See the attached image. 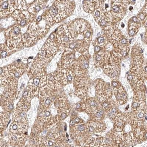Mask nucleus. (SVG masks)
Instances as JSON below:
<instances>
[{
  "label": "nucleus",
  "mask_w": 147,
  "mask_h": 147,
  "mask_svg": "<svg viewBox=\"0 0 147 147\" xmlns=\"http://www.w3.org/2000/svg\"><path fill=\"white\" fill-rule=\"evenodd\" d=\"M39 23L40 22L38 23L35 20L29 25L26 32L32 39L35 44L45 36L50 28L48 25L45 27L40 26Z\"/></svg>",
  "instance_id": "obj_11"
},
{
  "label": "nucleus",
  "mask_w": 147,
  "mask_h": 147,
  "mask_svg": "<svg viewBox=\"0 0 147 147\" xmlns=\"http://www.w3.org/2000/svg\"><path fill=\"white\" fill-rule=\"evenodd\" d=\"M113 90L117 100L119 103H124L126 102L127 98V94L124 88L117 80H113L111 83Z\"/></svg>",
  "instance_id": "obj_22"
},
{
  "label": "nucleus",
  "mask_w": 147,
  "mask_h": 147,
  "mask_svg": "<svg viewBox=\"0 0 147 147\" xmlns=\"http://www.w3.org/2000/svg\"><path fill=\"white\" fill-rule=\"evenodd\" d=\"M121 26L122 28H124L125 26V25L123 23H122L121 25Z\"/></svg>",
  "instance_id": "obj_48"
},
{
  "label": "nucleus",
  "mask_w": 147,
  "mask_h": 147,
  "mask_svg": "<svg viewBox=\"0 0 147 147\" xmlns=\"http://www.w3.org/2000/svg\"><path fill=\"white\" fill-rule=\"evenodd\" d=\"M46 3L44 1H35L30 4L27 9V11L35 15L42 8L44 5Z\"/></svg>",
  "instance_id": "obj_31"
},
{
  "label": "nucleus",
  "mask_w": 147,
  "mask_h": 147,
  "mask_svg": "<svg viewBox=\"0 0 147 147\" xmlns=\"http://www.w3.org/2000/svg\"><path fill=\"white\" fill-rule=\"evenodd\" d=\"M67 25L74 40L82 42L90 46L92 38V30L88 21L83 18H77L71 21Z\"/></svg>",
  "instance_id": "obj_4"
},
{
  "label": "nucleus",
  "mask_w": 147,
  "mask_h": 147,
  "mask_svg": "<svg viewBox=\"0 0 147 147\" xmlns=\"http://www.w3.org/2000/svg\"><path fill=\"white\" fill-rule=\"evenodd\" d=\"M147 1H146L145 6L143 8L141 11H140L138 15V21L140 26H145L146 27L147 20Z\"/></svg>",
  "instance_id": "obj_37"
},
{
  "label": "nucleus",
  "mask_w": 147,
  "mask_h": 147,
  "mask_svg": "<svg viewBox=\"0 0 147 147\" xmlns=\"http://www.w3.org/2000/svg\"><path fill=\"white\" fill-rule=\"evenodd\" d=\"M75 7V3L73 1H55L42 16L47 25L51 27L70 16Z\"/></svg>",
  "instance_id": "obj_1"
},
{
  "label": "nucleus",
  "mask_w": 147,
  "mask_h": 147,
  "mask_svg": "<svg viewBox=\"0 0 147 147\" xmlns=\"http://www.w3.org/2000/svg\"><path fill=\"white\" fill-rule=\"evenodd\" d=\"M55 106L59 115L63 113L69 114V105L67 101L65 98L61 97L57 98L55 101Z\"/></svg>",
  "instance_id": "obj_27"
},
{
  "label": "nucleus",
  "mask_w": 147,
  "mask_h": 147,
  "mask_svg": "<svg viewBox=\"0 0 147 147\" xmlns=\"http://www.w3.org/2000/svg\"><path fill=\"white\" fill-rule=\"evenodd\" d=\"M55 73L56 79L61 85L67 84L74 80V74L69 68H58Z\"/></svg>",
  "instance_id": "obj_15"
},
{
  "label": "nucleus",
  "mask_w": 147,
  "mask_h": 147,
  "mask_svg": "<svg viewBox=\"0 0 147 147\" xmlns=\"http://www.w3.org/2000/svg\"><path fill=\"white\" fill-rule=\"evenodd\" d=\"M9 75L18 80L23 75L25 66L21 63H15L7 66Z\"/></svg>",
  "instance_id": "obj_24"
},
{
  "label": "nucleus",
  "mask_w": 147,
  "mask_h": 147,
  "mask_svg": "<svg viewBox=\"0 0 147 147\" xmlns=\"http://www.w3.org/2000/svg\"><path fill=\"white\" fill-rule=\"evenodd\" d=\"M53 90L47 85L40 88L39 96L42 107L49 108L52 105L54 100Z\"/></svg>",
  "instance_id": "obj_16"
},
{
  "label": "nucleus",
  "mask_w": 147,
  "mask_h": 147,
  "mask_svg": "<svg viewBox=\"0 0 147 147\" xmlns=\"http://www.w3.org/2000/svg\"><path fill=\"white\" fill-rule=\"evenodd\" d=\"M88 83V77L86 74L75 76L74 84L76 93L80 95H85L87 91Z\"/></svg>",
  "instance_id": "obj_17"
},
{
  "label": "nucleus",
  "mask_w": 147,
  "mask_h": 147,
  "mask_svg": "<svg viewBox=\"0 0 147 147\" xmlns=\"http://www.w3.org/2000/svg\"><path fill=\"white\" fill-rule=\"evenodd\" d=\"M95 90L97 99L102 103L109 101L112 95V88L110 84L102 79L96 81Z\"/></svg>",
  "instance_id": "obj_12"
},
{
  "label": "nucleus",
  "mask_w": 147,
  "mask_h": 147,
  "mask_svg": "<svg viewBox=\"0 0 147 147\" xmlns=\"http://www.w3.org/2000/svg\"><path fill=\"white\" fill-rule=\"evenodd\" d=\"M140 24L138 22L137 18L133 16L128 22V33L130 36H133L136 34L140 27Z\"/></svg>",
  "instance_id": "obj_28"
},
{
  "label": "nucleus",
  "mask_w": 147,
  "mask_h": 147,
  "mask_svg": "<svg viewBox=\"0 0 147 147\" xmlns=\"http://www.w3.org/2000/svg\"><path fill=\"white\" fill-rule=\"evenodd\" d=\"M16 22V24L22 27H27L36 20V16L30 13L27 10L21 11L16 9L11 15Z\"/></svg>",
  "instance_id": "obj_13"
},
{
  "label": "nucleus",
  "mask_w": 147,
  "mask_h": 147,
  "mask_svg": "<svg viewBox=\"0 0 147 147\" xmlns=\"http://www.w3.org/2000/svg\"><path fill=\"white\" fill-rule=\"evenodd\" d=\"M47 84L53 90H57L61 88V85L55 77V72L49 74L47 77Z\"/></svg>",
  "instance_id": "obj_30"
},
{
  "label": "nucleus",
  "mask_w": 147,
  "mask_h": 147,
  "mask_svg": "<svg viewBox=\"0 0 147 147\" xmlns=\"http://www.w3.org/2000/svg\"><path fill=\"white\" fill-rule=\"evenodd\" d=\"M24 134L12 133L8 136L9 144L12 146H23L25 145Z\"/></svg>",
  "instance_id": "obj_25"
},
{
  "label": "nucleus",
  "mask_w": 147,
  "mask_h": 147,
  "mask_svg": "<svg viewBox=\"0 0 147 147\" xmlns=\"http://www.w3.org/2000/svg\"><path fill=\"white\" fill-rule=\"evenodd\" d=\"M98 4L97 1H84L83 8L84 10L89 13L93 14Z\"/></svg>",
  "instance_id": "obj_35"
},
{
  "label": "nucleus",
  "mask_w": 147,
  "mask_h": 147,
  "mask_svg": "<svg viewBox=\"0 0 147 147\" xmlns=\"http://www.w3.org/2000/svg\"><path fill=\"white\" fill-rule=\"evenodd\" d=\"M145 116H146V114L143 112H140L138 114L137 118L139 119H143L145 118Z\"/></svg>",
  "instance_id": "obj_44"
},
{
  "label": "nucleus",
  "mask_w": 147,
  "mask_h": 147,
  "mask_svg": "<svg viewBox=\"0 0 147 147\" xmlns=\"http://www.w3.org/2000/svg\"><path fill=\"white\" fill-rule=\"evenodd\" d=\"M49 63L38 56L27 65L26 73L30 78L45 76V71Z\"/></svg>",
  "instance_id": "obj_8"
},
{
  "label": "nucleus",
  "mask_w": 147,
  "mask_h": 147,
  "mask_svg": "<svg viewBox=\"0 0 147 147\" xmlns=\"http://www.w3.org/2000/svg\"><path fill=\"white\" fill-rule=\"evenodd\" d=\"M21 27L16 24L5 30V36L7 47L13 52L24 47Z\"/></svg>",
  "instance_id": "obj_5"
},
{
  "label": "nucleus",
  "mask_w": 147,
  "mask_h": 147,
  "mask_svg": "<svg viewBox=\"0 0 147 147\" xmlns=\"http://www.w3.org/2000/svg\"><path fill=\"white\" fill-rule=\"evenodd\" d=\"M30 106V101L23 98L17 104L15 112H27L29 109Z\"/></svg>",
  "instance_id": "obj_34"
},
{
  "label": "nucleus",
  "mask_w": 147,
  "mask_h": 147,
  "mask_svg": "<svg viewBox=\"0 0 147 147\" xmlns=\"http://www.w3.org/2000/svg\"><path fill=\"white\" fill-rule=\"evenodd\" d=\"M88 65V58L82 54L79 56L70 69L74 73L75 76L81 75L86 73Z\"/></svg>",
  "instance_id": "obj_14"
},
{
  "label": "nucleus",
  "mask_w": 147,
  "mask_h": 147,
  "mask_svg": "<svg viewBox=\"0 0 147 147\" xmlns=\"http://www.w3.org/2000/svg\"><path fill=\"white\" fill-rule=\"evenodd\" d=\"M107 47H102L99 52H94V62L97 67L103 68L108 64L111 52H109Z\"/></svg>",
  "instance_id": "obj_18"
},
{
  "label": "nucleus",
  "mask_w": 147,
  "mask_h": 147,
  "mask_svg": "<svg viewBox=\"0 0 147 147\" xmlns=\"http://www.w3.org/2000/svg\"><path fill=\"white\" fill-rule=\"evenodd\" d=\"M59 49V47L55 43L53 34H52L39 51L38 56L41 59L49 63L56 55Z\"/></svg>",
  "instance_id": "obj_9"
},
{
  "label": "nucleus",
  "mask_w": 147,
  "mask_h": 147,
  "mask_svg": "<svg viewBox=\"0 0 147 147\" xmlns=\"http://www.w3.org/2000/svg\"><path fill=\"white\" fill-rule=\"evenodd\" d=\"M8 113L1 112V129H4L7 126L9 121Z\"/></svg>",
  "instance_id": "obj_40"
},
{
  "label": "nucleus",
  "mask_w": 147,
  "mask_h": 147,
  "mask_svg": "<svg viewBox=\"0 0 147 147\" xmlns=\"http://www.w3.org/2000/svg\"><path fill=\"white\" fill-rule=\"evenodd\" d=\"M121 67L119 64L111 65H107L103 67V70L106 74L113 80H117L120 72Z\"/></svg>",
  "instance_id": "obj_26"
},
{
  "label": "nucleus",
  "mask_w": 147,
  "mask_h": 147,
  "mask_svg": "<svg viewBox=\"0 0 147 147\" xmlns=\"http://www.w3.org/2000/svg\"><path fill=\"white\" fill-rule=\"evenodd\" d=\"M38 93V88L36 86L28 85L23 94V98L30 100L37 95Z\"/></svg>",
  "instance_id": "obj_32"
},
{
  "label": "nucleus",
  "mask_w": 147,
  "mask_h": 147,
  "mask_svg": "<svg viewBox=\"0 0 147 147\" xmlns=\"http://www.w3.org/2000/svg\"><path fill=\"white\" fill-rule=\"evenodd\" d=\"M74 51H65L63 54L61 60L58 64V68H69L70 69L76 59V53Z\"/></svg>",
  "instance_id": "obj_20"
},
{
  "label": "nucleus",
  "mask_w": 147,
  "mask_h": 147,
  "mask_svg": "<svg viewBox=\"0 0 147 147\" xmlns=\"http://www.w3.org/2000/svg\"><path fill=\"white\" fill-rule=\"evenodd\" d=\"M110 10L112 16V23L115 24L121 20L127 11V7L129 4V1H111Z\"/></svg>",
  "instance_id": "obj_10"
},
{
  "label": "nucleus",
  "mask_w": 147,
  "mask_h": 147,
  "mask_svg": "<svg viewBox=\"0 0 147 147\" xmlns=\"http://www.w3.org/2000/svg\"><path fill=\"white\" fill-rule=\"evenodd\" d=\"M27 2V1H18L17 9L20 10L21 11L27 10L30 4H28Z\"/></svg>",
  "instance_id": "obj_41"
},
{
  "label": "nucleus",
  "mask_w": 147,
  "mask_h": 147,
  "mask_svg": "<svg viewBox=\"0 0 147 147\" xmlns=\"http://www.w3.org/2000/svg\"><path fill=\"white\" fill-rule=\"evenodd\" d=\"M147 66L144 65V54L142 49L138 45H135L131 52L130 74L133 77L130 81L132 85L142 86L147 77Z\"/></svg>",
  "instance_id": "obj_2"
},
{
  "label": "nucleus",
  "mask_w": 147,
  "mask_h": 147,
  "mask_svg": "<svg viewBox=\"0 0 147 147\" xmlns=\"http://www.w3.org/2000/svg\"><path fill=\"white\" fill-rule=\"evenodd\" d=\"M81 105L79 103L77 104V105L76 106V109H79Z\"/></svg>",
  "instance_id": "obj_46"
},
{
  "label": "nucleus",
  "mask_w": 147,
  "mask_h": 147,
  "mask_svg": "<svg viewBox=\"0 0 147 147\" xmlns=\"http://www.w3.org/2000/svg\"><path fill=\"white\" fill-rule=\"evenodd\" d=\"M147 35H146V31L145 35H144V42H145V44H146L147 42Z\"/></svg>",
  "instance_id": "obj_45"
},
{
  "label": "nucleus",
  "mask_w": 147,
  "mask_h": 147,
  "mask_svg": "<svg viewBox=\"0 0 147 147\" xmlns=\"http://www.w3.org/2000/svg\"><path fill=\"white\" fill-rule=\"evenodd\" d=\"M104 29L106 37L113 46V51L121 59H124L129 53L130 45L128 39L115 25L107 26Z\"/></svg>",
  "instance_id": "obj_3"
},
{
  "label": "nucleus",
  "mask_w": 147,
  "mask_h": 147,
  "mask_svg": "<svg viewBox=\"0 0 147 147\" xmlns=\"http://www.w3.org/2000/svg\"><path fill=\"white\" fill-rule=\"evenodd\" d=\"M53 34L55 43L59 48L65 50L74 41L66 24L61 25Z\"/></svg>",
  "instance_id": "obj_6"
},
{
  "label": "nucleus",
  "mask_w": 147,
  "mask_h": 147,
  "mask_svg": "<svg viewBox=\"0 0 147 147\" xmlns=\"http://www.w3.org/2000/svg\"><path fill=\"white\" fill-rule=\"evenodd\" d=\"M28 126L27 118L16 119L10 126V131L12 133L24 134L28 129Z\"/></svg>",
  "instance_id": "obj_21"
},
{
  "label": "nucleus",
  "mask_w": 147,
  "mask_h": 147,
  "mask_svg": "<svg viewBox=\"0 0 147 147\" xmlns=\"http://www.w3.org/2000/svg\"><path fill=\"white\" fill-rule=\"evenodd\" d=\"M133 9V7L132 6H130L129 7V10H130V11H131V10H132Z\"/></svg>",
  "instance_id": "obj_47"
},
{
  "label": "nucleus",
  "mask_w": 147,
  "mask_h": 147,
  "mask_svg": "<svg viewBox=\"0 0 147 147\" xmlns=\"http://www.w3.org/2000/svg\"><path fill=\"white\" fill-rule=\"evenodd\" d=\"M17 1H2L1 2L0 15L1 18L11 16L12 14L18 8Z\"/></svg>",
  "instance_id": "obj_19"
},
{
  "label": "nucleus",
  "mask_w": 147,
  "mask_h": 147,
  "mask_svg": "<svg viewBox=\"0 0 147 147\" xmlns=\"http://www.w3.org/2000/svg\"><path fill=\"white\" fill-rule=\"evenodd\" d=\"M49 109L42 106L41 109L39 110L38 119L40 123H48L52 119V115Z\"/></svg>",
  "instance_id": "obj_29"
},
{
  "label": "nucleus",
  "mask_w": 147,
  "mask_h": 147,
  "mask_svg": "<svg viewBox=\"0 0 147 147\" xmlns=\"http://www.w3.org/2000/svg\"><path fill=\"white\" fill-rule=\"evenodd\" d=\"M13 51L7 47L6 42L1 44V57L5 58L10 56L12 53Z\"/></svg>",
  "instance_id": "obj_39"
},
{
  "label": "nucleus",
  "mask_w": 147,
  "mask_h": 147,
  "mask_svg": "<svg viewBox=\"0 0 147 147\" xmlns=\"http://www.w3.org/2000/svg\"><path fill=\"white\" fill-rule=\"evenodd\" d=\"M106 36L105 37L102 36H100L99 37L97 38L96 40H95L94 43V45L96 46L98 45L102 44L104 42H105L107 39H106Z\"/></svg>",
  "instance_id": "obj_43"
},
{
  "label": "nucleus",
  "mask_w": 147,
  "mask_h": 147,
  "mask_svg": "<svg viewBox=\"0 0 147 147\" xmlns=\"http://www.w3.org/2000/svg\"><path fill=\"white\" fill-rule=\"evenodd\" d=\"M81 106L82 109L92 115L101 107L99 103V100L94 98H89L84 100Z\"/></svg>",
  "instance_id": "obj_23"
},
{
  "label": "nucleus",
  "mask_w": 147,
  "mask_h": 147,
  "mask_svg": "<svg viewBox=\"0 0 147 147\" xmlns=\"http://www.w3.org/2000/svg\"><path fill=\"white\" fill-rule=\"evenodd\" d=\"M9 75L8 70L7 67H1V79L3 80L6 78Z\"/></svg>",
  "instance_id": "obj_42"
},
{
  "label": "nucleus",
  "mask_w": 147,
  "mask_h": 147,
  "mask_svg": "<svg viewBox=\"0 0 147 147\" xmlns=\"http://www.w3.org/2000/svg\"><path fill=\"white\" fill-rule=\"evenodd\" d=\"M22 42L24 47H30L35 44L32 39L27 32L24 33L22 36Z\"/></svg>",
  "instance_id": "obj_38"
},
{
  "label": "nucleus",
  "mask_w": 147,
  "mask_h": 147,
  "mask_svg": "<svg viewBox=\"0 0 147 147\" xmlns=\"http://www.w3.org/2000/svg\"><path fill=\"white\" fill-rule=\"evenodd\" d=\"M18 86V80L11 76L6 77L2 80L1 86L3 92L1 94V99L13 101L16 95Z\"/></svg>",
  "instance_id": "obj_7"
},
{
  "label": "nucleus",
  "mask_w": 147,
  "mask_h": 147,
  "mask_svg": "<svg viewBox=\"0 0 147 147\" xmlns=\"http://www.w3.org/2000/svg\"><path fill=\"white\" fill-rule=\"evenodd\" d=\"M29 85L41 88L47 85V76H44L31 78L28 82Z\"/></svg>",
  "instance_id": "obj_33"
},
{
  "label": "nucleus",
  "mask_w": 147,
  "mask_h": 147,
  "mask_svg": "<svg viewBox=\"0 0 147 147\" xmlns=\"http://www.w3.org/2000/svg\"><path fill=\"white\" fill-rule=\"evenodd\" d=\"M103 126L98 121H93L91 122L88 123L86 125V128L87 129L89 132H98L102 129Z\"/></svg>",
  "instance_id": "obj_36"
}]
</instances>
